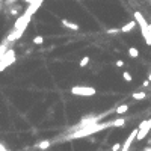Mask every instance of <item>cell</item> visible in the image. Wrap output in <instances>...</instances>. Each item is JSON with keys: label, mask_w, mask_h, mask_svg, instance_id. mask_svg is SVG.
I'll return each mask as SVG.
<instances>
[{"label": "cell", "mask_w": 151, "mask_h": 151, "mask_svg": "<svg viewBox=\"0 0 151 151\" xmlns=\"http://www.w3.org/2000/svg\"><path fill=\"white\" fill-rule=\"evenodd\" d=\"M115 65H117V67H124V62L122 60H117V62H115Z\"/></svg>", "instance_id": "obj_19"}, {"label": "cell", "mask_w": 151, "mask_h": 151, "mask_svg": "<svg viewBox=\"0 0 151 151\" xmlns=\"http://www.w3.org/2000/svg\"><path fill=\"white\" fill-rule=\"evenodd\" d=\"M118 32H121V30H119V29H117V27H112V29H109V30H107V33H109V35H112V33H118Z\"/></svg>", "instance_id": "obj_18"}, {"label": "cell", "mask_w": 151, "mask_h": 151, "mask_svg": "<svg viewBox=\"0 0 151 151\" xmlns=\"http://www.w3.org/2000/svg\"><path fill=\"white\" fill-rule=\"evenodd\" d=\"M150 83H151V80H150Z\"/></svg>", "instance_id": "obj_26"}, {"label": "cell", "mask_w": 151, "mask_h": 151, "mask_svg": "<svg viewBox=\"0 0 151 151\" xmlns=\"http://www.w3.org/2000/svg\"><path fill=\"white\" fill-rule=\"evenodd\" d=\"M142 151H151V147H147L145 150H142Z\"/></svg>", "instance_id": "obj_21"}, {"label": "cell", "mask_w": 151, "mask_h": 151, "mask_svg": "<svg viewBox=\"0 0 151 151\" xmlns=\"http://www.w3.org/2000/svg\"><path fill=\"white\" fill-rule=\"evenodd\" d=\"M148 80H151V74H150V76H148Z\"/></svg>", "instance_id": "obj_23"}, {"label": "cell", "mask_w": 151, "mask_h": 151, "mask_svg": "<svg viewBox=\"0 0 151 151\" xmlns=\"http://www.w3.org/2000/svg\"><path fill=\"white\" fill-rule=\"evenodd\" d=\"M148 121H150V124H151V119H148Z\"/></svg>", "instance_id": "obj_24"}, {"label": "cell", "mask_w": 151, "mask_h": 151, "mask_svg": "<svg viewBox=\"0 0 151 151\" xmlns=\"http://www.w3.org/2000/svg\"><path fill=\"white\" fill-rule=\"evenodd\" d=\"M129 55H130L131 58H138V56H139V50H138L136 47H130V48H129Z\"/></svg>", "instance_id": "obj_12"}, {"label": "cell", "mask_w": 151, "mask_h": 151, "mask_svg": "<svg viewBox=\"0 0 151 151\" xmlns=\"http://www.w3.org/2000/svg\"><path fill=\"white\" fill-rule=\"evenodd\" d=\"M107 126H112V122L109 124H91V126H86V127H80L82 130H77L76 133L71 135V138H83V136H88V135H94V133H98L104 129H107Z\"/></svg>", "instance_id": "obj_1"}, {"label": "cell", "mask_w": 151, "mask_h": 151, "mask_svg": "<svg viewBox=\"0 0 151 151\" xmlns=\"http://www.w3.org/2000/svg\"><path fill=\"white\" fill-rule=\"evenodd\" d=\"M127 110H129V104H121V106H118V107H117V113L118 115L126 113Z\"/></svg>", "instance_id": "obj_11"}, {"label": "cell", "mask_w": 151, "mask_h": 151, "mask_svg": "<svg viewBox=\"0 0 151 151\" xmlns=\"http://www.w3.org/2000/svg\"><path fill=\"white\" fill-rule=\"evenodd\" d=\"M6 44H8V41H6L5 44H2V46H0V60H2L3 55H5V53H6V50H8V47H6Z\"/></svg>", "instance_id": "obj_15"}, {"label": "cell", "mask_w": 151, "mask_h": 151, "mask_svg": "<svg viewBox=\"0 0 151 151\" xmlns=\"http://www.w3.org/2000/svg\"><path fill=\"white\" fill-rule=\"evenodd\" d=\"M62 23V26L64 27H67V29H70V30H79V24L77 23H73V21H70V20H62L60 21Z\"/></svg>", "instance_id": "obj_7"}, {"label": "cell", "mask_w": 151, "mask_h": 151, "mask_svg": "<svg viewBox=\"0 0 151 151\" xmlns=\"http://www.w3.org/2000/svg\"><path fill=\"white\" fill-rule=\"evenodd\" d=\"M145 97H147V92H145V91H139V92L133 94V98H135V100H144Z\"/></svg>", "instance_id": "obj_9"}, {"label": "cell", "mask_w": 151, "mask_h": 151, "mask_svg": "<svg viewBox=\"0 0 151 151\" xmlns=\"http://www.w3.org/2000/svg\"><path fill=\"white\" fill-rule=\"evenodd\" d=\"M33 44H37V46H41V44H44V37H41V35L35 37V38H33Z\"/></svg>", "instance_id": "obj_13"}, {"label": "cell", "mask_w": 151, "mask_h": 151, "mask_svg": "<svg viewBox=\"0 0 151 151\" xmlns=\"http://www.w3.org/2000/svg\"><path fill=\"white\" fill-rule=\"evenodd\" d=\"M50 144H51L50 140H42L41 144H39V150H41V151H42V150H47V148L50 147Z\"/></svg>", "instance_id": "obj_14"}, {"label": "cell", "mask_w": 151, "mask_h": 151, "mask_svg": "<svg viewBox=\"0 0 151 151\" xmlns=\"http://www.w3.org/2000/svg\"><path fill=\"white\" fill-rule=\"evenodd\" d=\"M135 27H136V20H131V21H129L127 24H124L119 30H121L122 33H129V32H131Z\"/></svg>", "instance_id": "obj_6"}, {"label": "cell", "mask_w": 151, "mask_h": 151, "mask_svg": "<svg viewBox=\"0 0 151 151\" xmlns=\"http://www.w3.org/2000/svg\"><path fill=\"white\" fill-rule=\"evenodd\" d=\"M133 17H135L136 23L139 24V27H140V32H142V37H144V39H145V44H147V46H151V29H150V24L147 23V20L144 18V15H142L139 11H136L135 14H133Z\"/></svg>", "instance_id": "obj_2"}, {"label": "cell", "mask_w": 151, "mask_h": 151, "mask_svg": "<svg viewBox=\"0 0 151 151\" xmlns=\"http://www.w3.org/2000/svg\"><path fill=\"white\" fill-rule=\"evenodd\" d=\"M148 85H150V80H148V79H147V80L144 82V86H148Z\"/></svg>", "instance_id": "obj_20"}, {"label": "cell", "mask_w": 151, "mask_h": 151, "mask_svg": "<svg viewBox=\"0 0 151 151\" xmlns=\"http://www.w3.org/2000/svg\"><path fill=\"white\" fill-rule=\"evenodd\" d=\"M124 124H126V119H124V118H117V119L112 121V126L113 127H122Z\"/></svg>", "instance_id": "obj_8"}, {"label": "cell", "mask_w": 151, "mask_h": 151, "mask_svg": "<svg viewBox=\"0 0 151 151\" xmlns=\"http://www.w3.org/2000/svg\"><path fill=\"white\" fill-rule=\"evenodd\" d=\"M89 60H91L89 56H83V58L80 59V62H79V67H80V68H85L88 64H89Z\"/></svg>", "instance_id": "obj_10"}, {"label": "cell", "mask_w": 151, "mask_h": 151, "mask_svg": "<svg viewBox=\"0 0 151 151\" xmlns=\"http://www.w3.org/2000/svg\"><path fill=\"white\" fill-rule=\"evenodd\" d=\"M71 94L79 97H92L97 94V89L94 86H73L71 88Z\"/></svg>", "instance_id": "obj_3"}, {"label": "cell", "mask_w": 151, "mask_h": 151, "mask_svg": "<svg viewBox=\"0 0 151 151\" xmlns=\"http://www.w3.org/2000/svg\"><path fill=\"white\" fill-rule=\"evenodd\" d=\"M121 147H122L121 144H113V145H112V151H119Z\"/></svg>", "instance_id": "obj_17"}, {"label": "cell", "mask_w": 151, "mask_h": 151, "mask_svg": "<svg viewBox=\"0 0 151 151\" xmlns=\"http://www.w3.org/2000/svg\"><path fill=\"white\" fill-rule=\"evenodd\" d=\"M122 79L126 82H131L133 80V77H131V74L129 73V71H124V73H122Z\"/></svg>", "instance_id": "obj_16"}, {"label": "cell", "mask_w": 151, "mask_h": 151, "mask_svg": "<svg viewBox=\"0 0 151 151\" xmlns=\"http://www.w3.org/2000/svg\"><path fill=\"white\" fill-rule=\"evenodd\" d=\"M150 29H151V24H150Z\"/></svg>", "instance_id": "obj_25"}, {"label": "cell", "mask_w": 151, "mask_h": 151, "mask_svg": "<svg viewBox=\"0 0 151 151\" xmlns=\"http://www.w3.org/2000/svg\"><path fill=\"white\" fill-rule=\"evenodd\" d=\"M30 18H32V15L27 14V12H24V15H21V17H18V18H17V21H15V27H14V29L20 33V37H23V33H24L26 27H27V24H29Z\"/></svg>", "instance_id": "obj_4"}, {"label": "cell", "mask_w": 151, "mask_h": 151, "mask_svg": "<svg viewBox=\"0 0 151 151\" xmlns=\"http://www.w3.org/2000/svg\"><path fill=\"white\" fill-rule=\"evenodd\" d=\"M151 130V124L148 119H144L140 124H139V127H138V135H136V140H144L148 135V131Z\"/></svg>", "instance_id": "obj_5"}, {"label": "cell", "mask_w": 151, "mask_h": 151, "mask_svg": "<svg viewBox=\"0 0 151 151\" xmlns=\"http://www.w3.org/2000/svg\"><path fill=\"white\" fill-rule=\"evenodd\" d=\"M24 2H26V3H30V0H24Z\"/></svg>", "instance_id": "obj_22"}]
</instances>
